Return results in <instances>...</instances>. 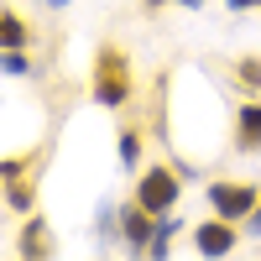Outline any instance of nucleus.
Listing matches in <instances>:
<instances>
[{"label":"nucleus","mask_w":261,"mask_h":261,"mask_svg":"<svg viewBox=\"0 0 261 261\" xmlns=\"http://www.w3.org/2000/svg\"><path fill=\"white\" fill-rule=\"evenodd\" d=\"M225 6H230L235 16H241V11H261V0H225Z\"/></svg>","instance_id":"dca6fc26"},{"label":"nucleus","mask_w":261,"mask_h":261,"mask_svg":"<svg viewBox=\"0 0 261 261\" xmlns=\"http://www.w3.org/2000/svg\"><path fill=\"white\" fill-rule=\"evenodd\" d=\"M204 199H209V209L220 214V220L246 225L251 209L261 204V188L256 183H241V178H214V183H204Z\"/></svg>","instance_id":"f03ea898"},{"label":"nucleus","mask_w":261,"mask_h":261,"mask_svg":"<svg viewBox=\"0 0 261 261\" xmlns=\"http://www.w3.org/2000/svg\"><path fill=\"white\" fill-rule=\"evenodd\" d=\"M178 193H183V172H178V167H141V172H136V199H141L151 214H172Z\"/></svg>","instance_id":"7ed1b4c3"},{"label":"nucleus","mask_w":261,"mask_h":261,"mask_svg":"<svg viewBox=\"0 0 261 261\" xmlns=\"http://www.w3.org/2000/svg\"><path fill=\"white\" fill-rule=\"evenodd\" d=\"M235 79H241L246 89H256V84H261V58H241V63H235Z\"/></svg>","instance_id":"f8f14e48"},{"label":"nucleus","mask_w":261,"mask_h":261,"mask_svg":"<svg viewBox=\"0 0 261 261\" xmlns=\"http://www.w3.org/2000/svg\"><path fill=\"white\" fill-rule=\"evenodd\" d=\"M178 225H183V220L162 214V220H157V235H151V246H146V256H167V251H172V235H178Z\"/></svg>","instance_id":"9d476101"},{"label":"nucleus","mask_w":261,"mask_h":261,"mask_svg":"<svg viewBox=\"0 0 261 261\" xmlns=\"http://www.w3.org/2000/svg\"><path fill=\"white\" fill-rule=\"evenodd\" d=\"M235 246H241V235H235V220H204V225H193V251L199 256H230Z\"/></svg>","instance_id":"39448f33"},{"label":"nucleus","mask_w":261,"mask_h":261,"mask_svg":"<svg viewBox=\"0 0 261 261\" xmlns=\"http://www.w3.org/2000/svg\"><path fill=\"white\" fill-rule=\"evenodd\" d=\"M53 241H47V230H42V214H32L27 220V235H21V256H47Z\"/></svg>","instance_id":"1a4fd4ad"},{"label":"nucleus","mask_w":261,"mask_h":261,"mask_svg":"<svg viewBox=\"0 0 261 261\" xmlns=\"http://www.w3.org/2000/svg\"><path fill=\"white\" fill-rule=\"evenodd\" d=\"M89 94H94V105H105V110H125V105L136 99V68H130V53H125V47L99 42Z\"/></svg>","instance_id":"f257e3e1"},{"label":"nucleus","mask_w":261,"mask_h":261,"mask_svg":"<svg viewBox=\"0 0 261 261\" xmlns=\"http://www.w3.org/2000/svg\"><path fill=\"white\" fill-rule=\"evenodd\" d=\"M146 11H162V6H183V11H204V0H141Z\"/></svg>","instance_id":"4468645a"},{"label":"nucleus","mask_w":261,"mask_h":261,"mask_svg":"<svg viewBox=\"0 0 261 261\" xmlns=\"http://www.w3.org/2000/svg\"><path fill=\"white\" fill-rule=\"evenodd\" d=\"M42 6H47V11H63V6H68V0H42Z\"/></svg>","instance_id":"a211bd4d"},{"label":"nucleus","mask_w":261,"mask_h":261,"mask_svg":"<svg viewBox=\"0 0 261 261\" xmlns=\"http://www.w3.org/2000/svg\"><path fill=\"white\" fill-rule=\"evenodd\" d=\"M0 172H6V183H16L21 172H27V157H6V162H0Z\"/></svg>","instance_id":"2eb2a0df"},{"label":"nucleus","mask_w":261,"mask_h":261,"mask_svg":"<svg viewBox=\"0 0 261 261\" xmlns=\"http://www.w3.org/2000/svg\"><path fill=\"white\" fill-rule=\"evenodd\" d=\"M246 230H251V235H261V204L251 209V220H246Z\"/></svg>","instance_id":"f3484780"},{"label":"nucleus","mask_w":261,"mask_h":261,"mask_svg":"<svg viewBox=\"0 0 261 261\" xmlns=\"http://www.w3.org/2000/svg\"><path fill=\"white\" fill-rule=\"evenodd\" d=\"M235 151H261V99L235 105Z\"/></svg>","instance_id":"423d86ee"},{"label":"nucleus","mask_w":261,"mask_h":261,"mask_svg":"<svg viewBox=\"0 0 261 261\" xmlns=\"http://www.w3.org/2000/svg\"><path fill=\"white\" fill-rule=\"evenodd\" d=\"M157 220H162V214H151L141 199H130V204L120 209V235H125V246L136 251V256H146L151 235H157Z\"/></svg>","instance_id":"20e7f679"},{"label":"nucleus","mask_w":261,"mask_h":261,"mask_svg":"<svg viewBox=\"0 0 261 261\" xmlns=\"http://www.w3.org/2000/svg\"><path fill=\"white\" fill-rule=\"evenodd\" d=\"M0 68H6L11 79H27V73H32V58H27V47H6V58H0Z\"/></svg>","instance_id":"9b49d317"},{"label":"nucleus","mask_w":261,"mask_h":261,"mask_svg":"<svg viewBox=\"0 0 261 261\" xmlns=\"http://www.w3.org/2000/svg\"><path fill=\"white\" fill-rule=\"evenodd\" d=\"M27 42H32V27L16 11H6V16H0V47H27Z\"/></svg>","instance_id":"6e6552de"},{"label":"nucleus","mask_w":261,"mask_h":261,"mask_svg":"<svg viewBox=\"0 0 261 261\" xmlns=\"http://www.w3.org/2000/svg\"><path fill=\"white\" fill-rule=\"evenodd\" d=\"M6 204H11V209H27V204H32V188L21 183V178H16V183H6Z\"/></svg>","instance_id":"ddd939ff"},{"label":"nucleus","mask_w":261,"mask_h":261,"mask_svg":"<svg viewBox=\"0 0 261 261\" xmlns=\"http://www.w3.org/2000/svg\"><path fill=\"white\" fill-rule=\"evenodd\" d=\"M115 157H120V167L125 172H141V130H120V136H115Z\"/></svg>","instance_id":"0eeeda50"}]
</instances>
